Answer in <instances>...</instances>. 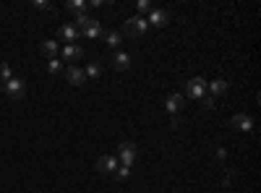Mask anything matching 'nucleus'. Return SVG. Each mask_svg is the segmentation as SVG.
Listing matches in <instances>:
<instances>
[{"label": "nucleus", "mask_w": 261, "mask_h": 193, "mask_svg": "<svg viewBox=\"0 0 261 193\" xmlns=\"http://www.w3.org/2000/svg\"><path fill=\"white\" fill-rule=\"evenodd\" d=\"M146 29H149L146 16H131V18H126V24H123V34H126V37H141Z\"/></svg>", "instance_id": "obj_1"}, {"label": "nucleus", "mask_w": 261, "mask_h": 193, "mask_svg": "<svg viewBox=\"0 0 261 193\" xmlns=\"http://www.w3.org/2000/svg\"><path fill=\"white\" fill-rule=\"evenodd\" d=\"M118 154H120V162H118V165H123V167H133L136 157H139V146H136L133 141H123V144L118 146Z\"/></svg>", "instance_id": "obj_2"}, {"label": "nucleus", "mask_w": 261, "mask_h": 193, "mask_svg": "<svg viewBox=\"0 0 261 193\" xmlns=\"http://www.w3.org/2000/svg\"><path fill=\"white\" fill-rule=\"evenodd\" d=\"M3 92H5L10 99H16V102H18V99H24V94H26V84H24V78H16V76H13L10 81L3 84Z\"/></svg>", "instance_id": "obj_3"}, {"label": "nucleus", "mask_w": 261, "mask_h": 193, "mask_svg": "<svg viewBox=\"0 0 261 193\" xmlns=\"http://www.w3.org/2000/svg\"><path fill=\"white\" fill-rule=\"evenodd\" d=\"M186 94H188L191 99H201V97H207V81H204L201 76L191 78V81L186 84Z\"/></svg>", "instance_id": "obj_4"}, {"label": "nucleus", "mask_w": 261, "mask_h": 193, "mask_svg": "<svg viewBox=\"0 0 261 193\" xmlns=\"http://www.w3.org/2000/svg\"><path fill=\"white\" fill-rule=\"evenodd\" d=\"M78 31H81L86 39H97V37H105V29H102V24H99L97 18H89L86 24H84L81 29H78Z\"/></svg>", "instance_id": "obj_5"}, {"label": "nucleus", "mask_w": 261, "mask_h": 193, "mask_svg": "<svg viewBox=\"0 0 261 193\" xmlns=\"http://www.w3.org/2000/svg\"><path fill=\"white\" fill-rule=\"evenodd\" d=\"M120 165H118V160L115 157H99L97 160V173H102V175H115V170H118Z\"/></svg>", "instance_id": "obj_6"}, {"label": "nucleus", "mask_w": 261, "mask_h": 193, "mask_svg": "<svg viewBox=\"0 0 261 193\" xmlns=\"http://www.w3.org/2000/svg\"><path fill=\"white\" fill-rule=\"evenodd\" d=\"M78 34H81V31H78L76 24H63V26L58 29V37H60L63 42H68V44H76V42H78Z\"/></svg>", "instance_id": "obj_7"}, {"label": "nucleus", "mask_w": 261, "mask_h": 193, "mask_svg": "<svg viewBox=\"0 0 261 193\" xmlns=\"http://www.w3.org/2000/svg\"><path fill=\"white\" fill-rule=\"evenodd\" d=\"M81 58H84V50L78 47V44H65L63 47V55H60L63 63H78Z\"/></svg>", "instance_id": "obj_8"}, {"label": "nucleus", "mask_w": 261, "mask_h": 193, "mask_svg": "<svg viewBox=\"0 0 261 193\" xmlns=\"http://www.w3.org/2000/svg\"><path fill=\"white\" fill-rule=\"evenodd\" d=\"M65 78H68V84H73V86H81L86 81V76H84V68H78V65H68L65 68Z\"/></svg>", "instance_id": "obj_9"}, {"label": "nucleus", "mask_w": 261, "mask_h": 193, "mask_svg": "<svg viewBox=\"0 0 261 193\" xmlns=\"http://www.w3.org/2000/svg\"><path fill=\"white\" fill-rule=\"evenodd\" d=\"M165 107L173 112V115H178V112L186 107V97H183V94H178V92H175V94H170V97L165 99Z\"/></svg>", "instance_id": "obj_10"}, {"label": "nucleus", "mask_w": 261, "mask_h": 193, "mask_svg": "<svg viewBox=\"0 0 261 193\" xmlns=\"http://www.w3.org/2000/svg\"><path fill=\"white\" fill-rule=\"evenodd\" d=\"M146 21H149V26H165L170 21V13H167V10H160V8H152Z\"/></svg>", "instance_id": "obj_11"}, {"label": "nucleus", "mask_w": 261, "mask_h": 193, "mask_svg": "<svg viewBox=\"0 0 261 193\" xmlns=\"http://www.w3.org/2000/svg\"><path fill=\"white\" fill-rule=\"evenodd\" d=\"M112 68H115V71H128V68H131V55L118 50L115 55H112Z\"/></svg>", "instance_id": "obj_12"}, {"label": "nucleus", "mask_w": 261, "mask_h": 193, "mask_svg": "<svg viewBox=\"0 0 261 193\" xmlns=\"http://www.w3.org/2000/svg\"><path fill=\"white\" fill-rule=\"evenodd\" d=\"M230 126L238 128V131H251V128H254V120H251V115H243V112H238V115H233Z\"/></svg>", "instance_id": "obj_13"}, {"label": "nucleus", "mask_w": 261, "mask_h": 193, "mask_svg": "<svg viewBox=\"0 0 261 193\" xmlns=\"http://www.w3.org/2000/svg\"><path fill=\"white\" fill-rule=\"evenodd\" d=\"M39 52L44 55V58H58V42H55V39H44L39 44Z\"/></svg>", "instance_id": "obj_14"}, {"label": "nucleus", "mask_w": 261, "mask_h": 193, "mask_svg": "<svg viewBox=\"0 0 261 193\" xmlns=\"http://www.w3.org/2000/svg\"><path fill=\"white\" fill-rule=\"evenodd\" d=\"M105 44H107V47H112V50H118L120 44H123V34H120L118 29L105 31Z\"/></svg>", "instance_id": "obj_15"}, {"label": "nucleus", "mask_w": 261, "mask_h": 193, "mask_svg": "<svg viewBox=\"0 0 261 193\" xmlns=\"http://www.w3.org/2000/svg\"><path fill=\"white\" fill-rule=\"evenodd\" d=\"M207 92H209V97H222V94H228V84L212 81V84H207Z\"/></svg>", "instance_id": "obj_16"}, {"label": "nucleus", "mask_w": 261, "mask_h": 193, "mask_svg": "<svg viewBox=\"0 0 261 193\" xmlns=\"http://www.w3.org/2000/svg\"><path fill=\"white\" fill-rule=\"evenodd\" d=\"M65 8L71 10V13H76V16H84V10H86V3H84V0H71V3H68Z\"/></svg>", "instance_id": "obj_17"}, {"label": "nucleus", "mask_w": 261, "mask_h": 193, "mask_svg": "<svg viewBox=\"0 0 261 193\" xmlns=\"http://www.w3.org/2000/svg\"><path fill=\"white\" fill-rule=\"evenodd\" d=\"M99 73H102V63H99V60L89 63V65H86V71H84V76H86V78H97Z\"/></svg>", "instance_id": "obj_18"}, {"label": "nucleus", "mask_w": 261, "mask_h": 193, "mask_svg": "<svg viewBox=\"0 0 261 193\" xmlns=\"http://www.w3.org/2000/svg\"><path fill=\"white\" fill-rule=\"evenodd\" d=\"M60 71H63V60L50 58V60H47V73H52V76H55V73H60Z\"/></svg>", "instance_id": "obj_19"}, {"label": "nucleus", "mask_w": 261, "mask_h": 193, "mask_svg": "<svg viewBox=\"0 0 261 193\" xmlns=\"http://www.w3.org/2000/svg\"><path fill=\"white\" fill-rule=\"evenodd\" d=\"M13 78V73H10V65L8 63H0V84H5Z\"/></svg>", "instance_id": "obj_20"}, {"label": "nucleus", "mask_w": 261, "mask_h": 193, "mask_svg": "<svg viewBox=\"0 0 261 193\" xmlns=\"http://www.w3.org/2000/svg\"><path fill=\"white\" fill-rule=\"evenodd\" d=\"M136 10H139V16L149 13V10H152V3H149V0H139V3H136Z\"/></svg>", "instance_id": "obj_21"}, {"label": "nucleus", "mask_w": 261, "mask_h": 193, "mask_svg": "<svg viewBox=\"0 0 261 193\" xmlns=\"http://www.w3.org/2000/svg\"><path fill=\"white\" fill-rule=\"evenodd\" d=\"M115 178H118V180H128V178H131V167H118V170H115Z\"/></svg>", "instance_id": "obj_22"}, {"label": "nucleus", "mask_w": 261, "mask_h": 193, "mask_svg": "<svg viewBox=\"0 0 261 193\" xmlns=\"http://www.w3.org/2000/svg\"><path fill=\"white\" fill-rule=\"evenodd\" d=\"M31 5H34V8H39V10H52V5H50V3H44V0H34Z\"/></svg>", "instance_id": "obj_23"}, {"label": "nucleus", "mask_w": 261, "mask_h": 193, "mask_svg": "<svg viewBox=\"0 0 261 193\" xmlns=\"http://www.w3.org/2000/svg\"><path fill=\"white\" fill-rule=\"evenodd\" d=\"M204 102V110H214V97H201Z\"/></svg>", "instance_id": "obj_24"}]
</instances>
